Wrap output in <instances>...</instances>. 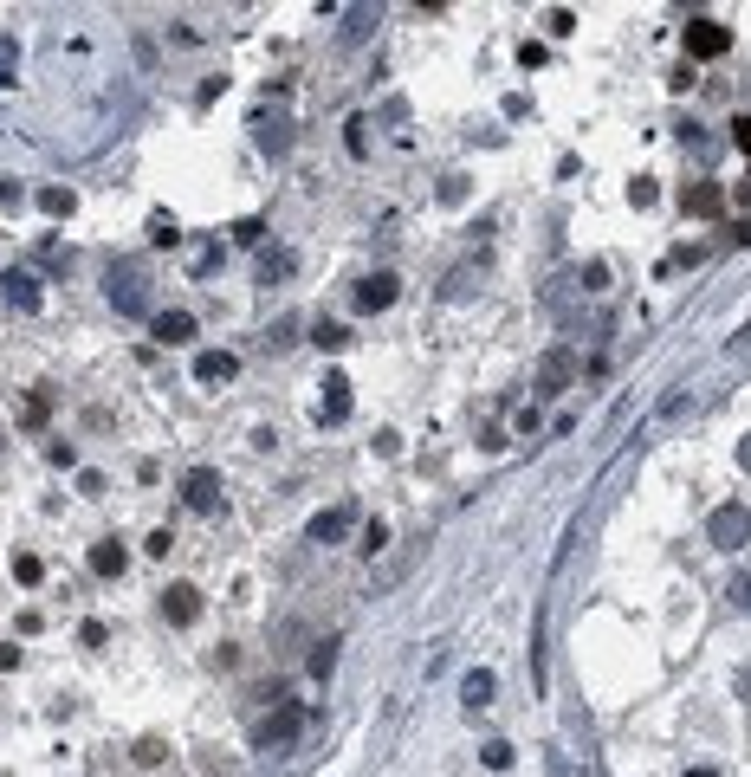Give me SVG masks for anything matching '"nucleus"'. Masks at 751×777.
Segmentation results:
<instances>
[{"label":"nucleus","mask_w":751,"mask_h":777,"mask_svg":"<svg viewBox=\"0 0 751 777\" xmlns=\"http://www.w3.org/2000/svg\"><path fill=\"white\" fill-rule=\"evenodd\" d=\"M182 499H188L195 512H214V506H221V473H214V467H195V473L182 480Z\"/></svg>","instance_id":"obj_7"},{"label":"nucleus","mask_w":751,"mask_h":777,"mask_svg":"<svg viewBox=\"0 0 751 777\" xmlns=\"http://www.w3.org/2000/svg\"><path fill=\"white\" fill-rule=\"evenodd\" d=\"M680 208L706 221V214H719V208H726V188H719V182H693L687 195H680Z\"/></svg>","instance_id":"obj_11"},{"label":"nucleus","mask_w":751,"mask_h":777,"mask_svg":"<svg viewBox=\"0 0 751 777\" xmlns=\"http://www.w3.org/2000/svg\"><path fill=\"white\" fill-rule=\"evenodd\" d=\"M39 208H46L52 221H65V214L78 208V195H72V188H39Z\"/></svg>","instance_id":"obj_18"},{"label":"nucleus","mask_w":751,"mask_h":777,"mask_svg":"<svg viewBox=\"0 0 751 777\" xmlns=\"http://www.w3.org/2000/svg\"><path fill=\"white\" fill-rule=\"evenodd\" d=\"M13 577H20V583H39V557L20 551V557H13Z\"/></svg>","instance_id":"obj_22"},{"label":"nucleus","mask_w":751,"mask_h":777,"mask_svg":"<svg viewBox=\"0 0 751 777\" xmlns=\"http://www.w3.org/2000/svg\"><path fill=\"white\" fill-rule=\"evenodd\" d=\"M292 247H272V253H259V285H279V279H292Z\"/></svg>","instance_id":"obj_15"},{"label":"nucleus","mask_w":751,"mask_h":777,"mask_svg":"<svg viewBox=\"0 0 751 777\" xmlns=\"http://www.w3.org/2000/svg\"><path fill=\"white\" fill-rule=\"evenodd\" d=\"M732 143H739L745 162H751V117H739V124H732Z\"/></svg>","instance_id":"obj_29"},{"label":"nucleus","mask_w":751,"mask_h":777,"mask_svg":"<svg viewBox=\"0 0 751 777\" xmlns=\"http://www.w3.org/2000/svg\"><path fill=\"white\" fill-rule=\"evenodd\" d=\"M739 467L751 473V434H739Z\"/></svg>","instance_id":"obj_32"},{"label":"nucleus","mask_w":751,"mask_h":777,"mask_svg":"<svg viewBox=\"0 0 751 777\" xmlns=\"http://www.w3.org/2000/svg\"><path fill=\"white\" fill-rule=\"evenodd\" d=\"M493 687H499V680H493V674H486V667H473V674H467V680H460V700H467V706H473V713H480V706H493Z\"/></svg>","instance_id":"obj_14"},{"label":"nucleus","mask_w":751,"mask_h":777,"mask_svg":"<svg viewBox=\"0 0 751 777\" xmlns=\"http://www.w3.org/2000/svg\"><path fill=\"white\" fill-rule=\"evenodd\" d=\"M91 577H124V544L117 538L91 544Z\"/></svg>","instance_id":"obj_13"},{"label":"nucleus","mask_w":751,"mask_h":777,"mask_svg":"<svg viewBox=\"0 0 751 777\" xmlns=\"http://www.w3.org/2000/svg\"><path fill=\"white\" fill-rule=\"evenodd\" d=\"M318 421H350V376H324V395H318Z\"/></svg>","instance_id":"obj_9"},{"label":"nucleus","mask_w":751,"mask_h":777,"mask_svg":"<svg viewBox=\"0 0 751 777\" xmlns=\"http://www.w3.org/2000/svg\"><path fill=\"white\" fill-rule=\"evenodd\" d=\"M136 765H162V739H143V745H136Z\"/></svg>","instance_id":"obj_27"},{"label":"nucleus","mask_w":751,"mask_h":777,"mask_svg":"<svg viewBox=\"0 0 751 777\" xmlns=\"http://www.w3.org/2000/svg\"><path fill=\"white\" fill-rule=\"evenodd\" d=\"M111 305H117V311H143V305H149L143 266H111Z\"/></svg>","instance_id":"obj_4"},{"label":"nucleus","mask_w":751,"mask_h":777,"mask_svg":"<svg viewBox=\"0 0 751 777\" xmlns=\"http://www.w3.org/2000/svg\"><path fill=\"white\" fill-rule=\"evenodd\" d=\"M350 525H357V512H350V506H331V512H318V518H311V544H337Z\"/></svg>","instance_id":"obj_10"},{"label":"nucleus","mask_w":751,"mask_h":777,"mask_svg":"<svg viewBox=\"0 0 751 777\" xmlns=\"http://www.w3.org/2000/svg\"><path fill=\"white\" fill-rule=\"evenodd\" d=\"M331 667H337V648H331V642H324L318 654H311V674H318V680H331Z\"/></svg>","instance_id":"obj_23"},{"label":"nucleus","mask_w":751,"mask_h":777,"mask_svg":"<svg viewBox=\"0 0 751 777\" xmlns=\"http://www.w3.org/2000/svg\"><path fill=\"white\" fill-rule=\"evenodd\" d=\"M382 544H389V525L370 518V525H363V551H382Z\"/></svg>","instance_id":"obj_24"},{"label":"nucleus","mask_w":751,"mask_h":777,"mask_svg":"<svg viewBox=\"0 0 751 777\" xmlns=\"http://www.w3.org/2000/svg\"><path fill=\"white\" fill-rule=\"evenodd\" d=\"M13 72H20V46L0 39V85H13Z\"/></svg>","instance_id":"obj_21"},{"label":"nucleus","mask_w":751,"mask_h":777,"mask_svg":"<svg viewBox=\"0 0 751 777\" xmlns=\"http://www.w3.org/2000/svg\"><path fill=\"white\" fill-rule=\"evenodd\" d=\"M149 240H156V247H182V227H175L169 214H149Z\"/></svg>","instance_id":"obj_19"},{"label":"nucleus","mask_w":751,"mask_h":777,"mask_svg":"<svg viewBox=\"0 0 751 777\" xmlns=\"http://www.w3.org/2000/svg\"><path fill=\"white\" fill-rule=\"evenodd\" d=\"M706 531H713V544H719V551H739V544L751 538V512L739 506V499H732V506H719L713 518H706Z\"/></svg>","instance_id":"obj_2"},{"label":"nucleus","mask_w":751,"mask_h":777,"mask_svg":"<svg viewBox=\"0 0 751 777\" xmlns=\"http://www.w3.org/2000/svg\"><path fill=\"white\" fill-rule=\"evenodd\" d=\"M0 208H20V182H7V175H0Z\"/></svg>","instance_id":"obj_30"},{"label":"nucleus","mask_w":751,"mask_h":777,"mask_svg":"<svg viewBox=\"0 0 751 777\" xmlns=\"http://www.w3.org/2000/svg\"><path fill=\"white\" fill-rule=\"evenodd\" d=\"M311 344H318V350H344L350 331H344V324H318V331H311Z\"/></svg>","instance_id":"obj_20"},{"label":"nucleus","mask_w":751,"mask_h":777,"mask_svg":"<svg viewBox=\"0 0 751 777\" xmlns=\"http://www.w3.org/2000/svg\"><path fill=\"white\" fill-rule=\"evenodd\" d=\"M46 408H52V395H46V389L26 395V421H46Z\"/></svg>","instance_id":"obj_25"},{"label":"nucleus","mask_w":751,"mask_h":777,"mask_svg":"<svg viewBox=\"0 0 751 777\" xmlns=\"http://www.w3.org/2000/svg\"><path fill=\"white\" fill-rule=\"evenodd\" d=\"M486 765L505 771V765H512V745H499V739H493V745H486Z\"/></svg>","instance_id":"obj_28"},{"label":"nucleus","mask_w":751,"mask_h":777,"mask_svg":"<svg viewBox=\"0 0 751 777\" xmlns=\"http://www.w3.org/2000/svg\"><path fill=\"white\" fill-rule=\"evenodd\" d=\"M726 52H732V26L687 20V59H726Z\"/></svg>","instance_id":"obj_1"},{"label":"nucleus","mask_w":751,"mask_h":777,"mask_svg":"<svg viewBox=\"0 0 751 777\" xmlns=\"http://www.w3.org/2000/svg\"><path fill=\"white\" fill-rule=\"evenodd\" d=\"M162 616H169L175 629H188V622L201 616V590L195 583H169V590H162Z\"/></svg>","instance_id":"obj_5"},{"label":"nucleus","mask_w":751,"mask_h":777,"mask_svg":"<svg viewBox=\"0 0 751 777\" xmlns=\"http://www.w3.org/2000/svg\"><path fill=\"white\" fill-rule=\"evenodd\" d=\"M156 337H162V344H188V337H195V318H188V311H162Z\"/></svg>","instance_id":"obj_16"},{"label":"nucleus","mask_w":751,"mask_h":777,"mask_svg":"<svg viewBox=\"0 0 751 777\" xmlns=\"http://www.w3.org/2000/svg\"><path fill=\"white\" fill-rule=\"evenodd\" d=\"M687 777H719V771H706V765H700V771H687Z\"/></svg>","instance_id":"obj_33"},{"label":"nucleus","mask_w":751,"mask_h":777,"mask_svg":"<svg viewBox=\"0 0 751 777\" xmlns=\"http://www.w3.org/2000/svg\"><path fill=\"white\" fill-rule=\"evenodd\" d=\"M0 292H7V305H20V311L39 305V279H33V272H7V279H0Z\"/></svg>","instance_id":"obj_12"},{"label":"nucleus","mask_w":751,"mask_h":777,"mask_svg":"<svg viewBox=\"0 0 751 777\" xmlns=\"http://www.w3.org/2000/svg\"><path fill=\"white\" fill-rule=\"evenodd\" d=\"M395 292H402V279H395V272H370V279L357 285V311H389Z\"/></svg>","instance_id":"obj_8"},{"label":"nucleus","mask_w":751,"mask_h":777,"mask_svg":"<svg viewBox=\"0 0 751 777\" xmlns=\"http://www.w3.org/2000/svg\"><path fill=\"white\" fill-rule=\"evenodd\" d=\"M726 240H732V247H751V221H732V234H726Z\"/></svg>","instance_id":"obj_31"},{"label":"nucleus","mask_w":751,"mask_h":777,"mask_svg":"<svg viewBox=\"0 0 751 777\" xmlns=\"http://www.w3.org/2000/svg\"><path fill=\"white\" fill-rule=\"evenodd\" d=\"M234 376H240V357H234V350H201V357H195V383H201V389L234 383Z\"/></svg>","instance_id":"obj_6"},{"label":"nucleus","mask_w":751,"mask_h":777,"mask_svg":"<svg viewBox=\"0 0 751 777\" xmlns=\"http://www.w3.org/2000/svg\"><path fill=\"white\" fill-rule=\"evenodd\" d=\"M298 726H305V713H298V706H279L272 719H259V726H253V745H259V752H279V745H292Z\"/></svg>","instance_id":"obj_3"},{"label":"nucleus","mask_w":751,"mask_h":777,"mask_svg":"<svg viewBox=\"0 0 751 777\" xmlns=\"http://www.w3.org/2000/svg\"><path fill=\"white\" fill-rule=\"evenodd\" d=\"M732 603H739L745 616H751V570H745V577H732Z\"/></svg>","instance_id":"obj_26"},{"label":"nucleus","mask_w":751,"mask_h":777,"mask_svg":"<svg viewBox=\"0 0 751 777\" xmlns=\"http://www.w3.org/2000/svg\"><path fill=\"white\" fill-rule=\"evenodd\" d=\"M570 370H577V363H570V350H551V357H544V370H538V383H544V389H564Z\"/></svg>","instance_id":"obj_17"}]
</instances>
